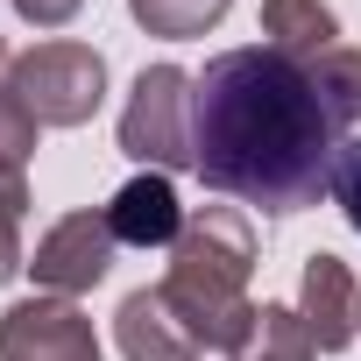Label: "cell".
I'll return each mask as SVG.
<instances>
[{
    "label": "cell",
    "mask_w": 361,
    "mask_h": 361,
    "mask_svg": "<svg viewBox=\"0 0 361 361\" xmlns=\"http://www.w3.org/2000/svg\"><path fill=\"white\" fill-rule=\"evenodd\" d=\"M326 192H333V206L347 213V227L361 234V135H347V142L333 149V170H326Z\"/></svg>",
    "instance_id": "2e32d148"
},
{
    "label": "cell",
    "mask_w": 361,
    "mask_h": 361,
    "mask_svg": "<svg viewBox=\"0 0 361 361\" xmlns=\"http://www.w3.org/2000/svg\"><path fill=\"white\" fill-rule=\"evenodd\" d=\"M22 213H29V185H22V177H0V283H15L29 269V255H22Z\"/></svg>",
    "instance_id": "9a60e30c"
},
{
    "label": "cell",
    "mask_w": 361,
    "mask_h": 361,
    "mask_svg": "<svg viewBox=\"0 0 361 361\" xmlns=\"http://www.w3.org/2000/svg\"><path fill=\"white\" fill-rule=\"evenodd\" d=\"M99 213H106V227H114L121 248H170L177 234H185V206H177V185H170L163 170L128 177Z\"/></svg>",
    "instance_id": "ba28073f"
},
{
    "label": "cell",
    "mask_w": 361,
    "mask_h": 361,
    "mask_svg": "<svg viewBox=\"0 0 361 361\" xmlns=\"http://www.w3.org/2000/svg\"><path fill=\"white\" fill-rule=\"evenodd\" d=\"M248 276H255V227L234 206H199V213H185V234L170 241V269L156 290L199 347L234 354L255 319Z\"/></svg>",
    "instance_id": "7a4b0ae2"
},
{
    "label": "cell",
    "mask_w": 361,
    "mask_h": 361,
    "mask_svg": "<svg viewBox=\"0 0 361 361\" xmlns=\"http://www.w3.org/2000/svg\"><path fill=\"white\" fill-rule=\"evenodd\" d=\"M262 43L283 50L290 64H312L340 43V15L326 0H262Z\"/></svg>",
    "instance_id": "30bf717a"
},
{
    "label": "cell",
    "mask_w": 361,
    "mask_h": 361,
    "mask_svg": "<svg viewBox=\"0 0 361 361\" xmlns=\"http://www.w3.org/2000/svg\"><path fill=\"white\" fill-rule=\"evenodd\" d=\"M312 85H319V99H326V114H333L340 142H347V135H361V50L333 43L326 57H312Z\"/></svg>",
    "instance_id": "7c38bea8"
},
{
    "label": "cell",
    "mask_w": 361,
    "mask_h": 361,
    "mask_svg": "<svg viewBox=\"0 0 361 361\" xmlns=\"http://www.w3.org/2000/svg\"><path fill=\"white\" fill-rule=\"evenodd\" d=\"M114 340H121L128 361H199L206 354L185 333V319L163 305V290H128L121 312H114Z\"/></svg>",
    "instance_id": "9c48e42d"
},
{
    "label": "cell",
    "mask_w": 361,
    "mask_h": 361,
    "mask_svg": "<svg viewBox=\"0 0 361 361\" xmlns=\"http://www.w3.org/2000/svg\"><path fill=\"white\" fill-rule=\"evenodd\" d=\"M8 78H15L22 106H29L43 128H85V121L99 114V99H106V57H99L92 43H64V36L22 50V57L8 64Z\"/></svg>",
    "instance_id": "3957f363"
},
{
    "label": "cell",
    "mask_w": 361,
    "mask_h": 361,
    "mask_svg": "<svg viewBox=\"0 0 361 361\" xmlns=\"http://www.w3.org/2000/svg\"><path fill=\"white\" fill-rule=\"evenodd\" d=\"M78 8H85V0H15V15H22V22H36V29H64Z\"/></svg>",
    "instance_id": "e0dca14e"
},
{
    "label": "cell",
    "mask_w": 361,
    "mask_h": 361,
    "mask_svg": "<svg viewBox=\"0 0 361 361\" xmlns=\"http://www.w3.org/2000/svg\"><path fill=\"white\" fill-rule=\"evenodd\" d=\"M298 319L312 326L319 354H340L361 340V283L340 255H312L305 276H298Z\"/></svg>",
    "instance_id": "52a82bcc"
},
{
    "label": "cell",
    "mask_w": 361,
    "mask_h": 361,
    "mask_svg": "<svg viewBox=\"0 0 361 361\" xmlns=\"http://www.w3.org/2000/svg\"><path fill=\"white\" fill-rule=\"evenodd\" d=\"M0 64H15V57H8V43H0Z\"/></svg>",
    "instance_id": "ac0fdd59"
},
{
    "label": "cell",
    "mask_w": 361,
    "mask_h": 361,
    "mask_svg": "<svg viewBox=\"0 0 361 361\" xmlns=\"http://www.w3.org/2000/svg\"><path fill=\"white\" fill-rule=\"evenodd\" d=\"M227 8H234V0H128V15H135L149 36H170V43L220 29V15H227Z\"/></svg>",
    "instance_id": "4fadbf2b"
},
{
    "label": "cell",
    "mask_w": 361,
    "mask_h": 361,
    "mask_svg": "<svg viewBox=\"0 0 361 361\" xmlns=\"http://www.w3.org/2000/svg\"><path fill=\"white\" fill-rule=\"evenodd\" d=\"M114 255H121V241H114L106 213H64V220L36 241L29 269H36L43 298H78V290H92V283L114 269Z\"/></svg>",
    "instance_id": "8992f818"
},
{
    "label": "cell",
    "mask_w": 361,
    "mask_h": 361,
    "mask_svg": "<svg viewBox=\"0 0 361 361\" xmlns=\"http://www.w3.org/2000/svg\"><path fill=\"white\" fill-rule=\"evenodd\" d=\"M340 128L312 85V64H290L269 43L220 50L192 78V170L206 192H227L262 213H305L326 192Z\"/></svg>",
    "instance_id": "6da1fadb"
},
{
    "label": "cell",
    "mask_w": 361,
    "mask_h": 361,
    "mask_svg": "<svg viewBox=\"0 0 361 361\" xmlns=\"http://www.w3.org/2000/svg\"><path fill=\"white\" fill-rule=\"evenodd\" d=\"M121 149L142 170H192V71L177 64H149L121 106Z\"/></svg>",
    "instance_id": "277c9868"
},
{
    "label": "cell",
    "mask_w": 361,
    "mask_h": 361,
    "mask_svg": "<svg viewBox=\"0 0 361 361\" xmlns=\"http://www.w3.org/2000/svg\"><path fill=\"white\" fill-rule=\"evenodd\" d=\"M36 135H43V121L22 106V92H15L8 64H0V177H22V170H29V156H36Z\"/></svg>",
    "instance_id": "5bb4252c"
},
{
    "label": "cell",
    "mask_w": 361,
    "mask_h": 361,
    "mask_svg": "<svg viewBox=\"0 0 361 361\" xmlns=\"http://www.w3.org/2000/svg\"><path fill=\"white\" fill-rule=\"evenodd\" d=\"M0 361H99V333L71 298H22L0 312Z\"/></svg>",
    "instance_id": "5b68a950"
},
{
    "label": "cell",
    "mask_w": 361,
    "mask_h": 361,
    "mask_svg": "<svg viewBox=\"0 0 361 361\" xmlns=\"http://www.w3.org/2000/svg\"><path fill=\"white\" fill-rule=\"evenodd\" d=\"M227 361H319V340L298 319V305H255V319Z\"/></svg>",
    "instance_id": "8fae6325"
}]
</instances>
